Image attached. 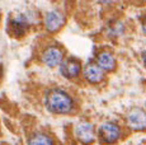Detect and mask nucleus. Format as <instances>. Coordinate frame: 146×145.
Masks as SVG:
<instances>
[{
  "instance_id": "1",
  "label": "nucleus",
  "mask_w": 146,
  "mask_h": 145,
  "mask_svg": "<svg viewBox=\"0 0 146 145\" xmlns=\"http://www.w3.org/2000/svg\"><path fill=\"white\" fill-rule=\"evenodd\" d=\"M44 106L47 111L55 115H69L75 111V102L66 90L51 88L44 94Z\"/></svg>"
},
{
  "instance_id": "2",
  "label": "nucleus",
  "mask_w": 146,
  "mask_h": 145,
  "mask_svg": "<svg viewBox=\"0 0 146 145\" xmlns=\"http://www.w3.org/2000/svg\"><path fill=\"white\" fill-rule=\"evenodd\" d=\"M98 136L103 144L112 145L121 139L122 136V129L118 124L112 121L103 122L98 129Z\"/></svg>"
},
{
  "instance_id": "3",
  "label": "nucleus",
  "mask_w": 146,
  "mask_h": 145,
  "mask_svg": "<svg viewBox=\"0 0 146 145\" xmlns=\"http://www.w3.org/2000/svg\"><path fill=\"white\" fill-rule=\"evenodd\" d=\"M31 24H32V21L27 13H21V14H17L9 19L10 32L17 38L23 37L27 33V31L29 29Z\"/></svg>"
},
{
  "instance_id": "4",
  "label": "nucleus",
  "mask_w": 146,
  "mask_h": 145,
  "mask_svg": "<svg viewBox=\"0 0 146 145\" xmlns=\"http://www.w3.org/2000/svg\"><path fill=\"white\" fill-rule=\"evenodd\" d=\"M65 52L58 46H47L41 54V61L48 68H56L60 66L64 61Z\"/></svg>"
},
{
  "instance_id": "5",
  "label": "nucleus",
  "mask_w": 146,
  "mask_h": 145,
  "mask_svg": "<svg viewBox=\"0 0 146 145\" xmlns=\"http://www.w3.org/2000/svg\"><path fill=\"white\" fill-rule=\"evenodd\" d=\"M74 134L76 140L83 145H90L95 140L94 125L88 121H81L75 126Z\"/></svg>"
},
{
  "instance_id": "6",
  "label": "nucleus",
  "mask_w": 146,
  "mask_h": 145,
  "mask_svg": "<svg viewBox=\"0 0 146 145\" xmlns=\"http://www.w3.org/2000/svg\"><path fill=\"white\" fill-rule=\"evenodd\" d=\"M43 24L47 32L56 33L65 24V14L58 9H52L46 13L43 18Z\"/></svg>"
},
{
  "instance_id": "7",
  "label": "nucleus",
  "mask_w": 146,
  "mask_h": 145,
  "mask_svg": "<svg viewBox=\"0 0 146 145\" xmlns=\"http://www.w3.org/2000/svg\"><path fill=\"white\" fill-rule=\"evenodd\" d=\"M126 124L128 129L133 131H145L146 130V111L142 108H132L126 115Z\"/></svg>"
},
{
  "instance_id": "8",
  "label": "nucleus",
  "mask_w": 146,
  "mask_h": 145,
  "mask_svg": "<svg viewBox=\"0 0 146 145\" xmlns=\"http://www.w3.org/2000/svg\"><path fill=\"white\" fill-rule=\"evenodd\" d=\"M81 72V63L76 59L64 60L60 65V74L66 79H75Z\"/></svg>"
},
{
  "instance_id": "9",
  "label": "nucleus",
  "mask_w": 146,
  "mask_h": 145,
  "mask_svg": "<svg viewBox=\"0 0 146 145\" xmlns=\"http://www.w3.org/2000/svg\"><path fill=\"white\" fill-rule=\"evenodd\" d=\"M83 75L85 78V80L90 84H98L104 79V71L98 66V64L89 63L85 65L83 71Z\"/></svg>"
},
{
  "instance_id": "10",
  "label": "nucleus",
  "mask_w": 146,
  "mask_h": 145,
  "mask_svg": "<svg viewBox=\"0 0 146 145\" xmlns=\"http://www.w3.org/2000/svg\"><path fill=\"white\" fill-rule=\"evenodd\" d=\"M97 64L103 71H112L116 68V57L108 50H103L97 55Z\"/></svg>"
},
{
  "instance_id": "11",
  "label": "nucleus",
  "mask_w": 146,
  "mask_h": 145,
  "mask_svg": "<svg viewBox=\"0 0 146 145\" xmlns=\"http://www.w3.org/2000/svg\"><path fill=\"white\" fill-rule=\"evenodd\" d=\"M28 145H55L52 138L46 132H35L28 139Z\"/></svg>"
},
{
  "instance_id": "12",
  "label": "nucleus",
  "mask_w": 146,
  "mask_h": 145,
  "mask_svg": "<svg viewBox=\"0 0 146 145\" xmlns=\"http://www.w3.org/2000/svg\"><path fill=\"white\" fill-rule=\"evenodd\" d=\"M123 31H125L123 24L121 23V22H114L113 26H111L108 28V35L111 36V37H116V36H121V35H122Z\"/></svg>"
},
{
  "instance_id": "13",
  "label": "nucleus",
  "mask_w": 146,
  "mask_h": 145,
  "mask_svg": "<svg viewBox=\"0 0 146 145\" xmlns=\"http://www.w3.org/2000/svg\"><path fill=\"white\" fill-rule=\"evenodd\" d=\"M141 57H142V63H144V65L146 66V51H144L141 54Z\"/></svg>"
},
{
  "instance_id": "14",
  "label": "nucleus",
  "mask_w": 146,
  "mask_h": 145,
  "mask_svg": "<svg viewBox=\"0 0 146 145\" xmlns=\"http://www.w3.org/2000/svg\"><path fill=\"white\" fill-rule=\"evenodd\" d=\"M142 32L146 35V19L144 21V23H142Z\"/></svg>"
},
{
  "instance_id": "15",
  "label": "nucleus",
  "mask_w": 146,
  "mask_h": 145,
  "mask_svg": "<svg viewBox=\"0 0 146 145\" xmlns=\"http://www.w3.org/2000/svg\"><path fill=\"white\" fill-rule=\"evenodd\" d=\"M0 74H1V66H0Z\"/></svg>"
},
{
  "instance_id": "16",
  "label": "nucleus",
  "mask_w": 146,
  "mask_h": 145,
  "mask_svg": "<svg viewBox=\"0 0 146 145\" xmlns=\"http://www.w3.org/2000/svg\"><path fill=\"white\" fill-rule=\"evenodd\" d=\"M0 19H1V13H0Z\"/></svg>"
}]
</instances>
